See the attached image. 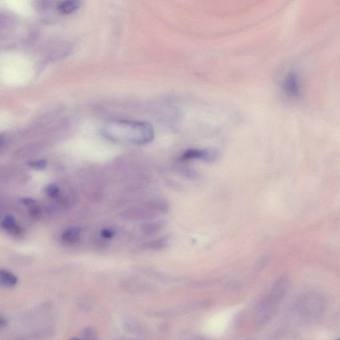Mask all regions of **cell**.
Returning a JSON list of instances; mask_svg holds the SVG:
<instances>
[{
	"label": "cell",
	"instance_id": "1",
	"mask_svg": "<svg viewBox=\"0 0 340 340\" xmlns=\"http://www.w3.org/2000/svg\"><path fill=\"white\" fill-rule=\"evenodd\" d=\"M103 133L114 141L137 144L149 143L154 136L152 127L143 122L112 121L106 124Z\"/></svg>",
	"mask_w": 340,
	"mask_h": 340
},
{
	"label": "cell",
	"instance_id": "2",
	"mask_svg": "<svg viewBox=\"0 0 340 340\" xmlns=\"http://www.w3.org/2000/svg\"><path fill=\"white\" fill-rule=\"evenodd\" d=\"M288 286V276L282 275L277 279L269 293L260 301L255 312V326L256 330L263 328L271 320L285 297Z\"/></svg>",
	"mask_w": 340,
	"mask_h": 340
},
{
	"label": "cell",
	"instance_id": "3",
	"mask_svg": "<svg viewBox=\"0 0 340 340\" xmlns=\"http://www.w3.org/2000/svg\"><path fill=\"white\" fill-rule=\"evenodd\" d=\"M326 308V301L320 294L315 292L305 293L299 298L297 310L305 319L314 320L319 319Z\"/></svg>",
	"mask_w": 340,
	"mask_h": 340
},
{
	"label": "cell",
	"instance_id": "4",
	"mask_svg": "<svg viewBox=\"0 0 340 340\" xmlns=\"http://www.w3.org/2000/svg\"><path fill=\"white\" fill-rule=\"evenodd\" d=\"M219 157L217 151L212 149H189L181 155L179 160L181 162L191 160H202L203 162H213Z\"/></svg>",
	"mask_w": 340,
	"mask_h": 340
},
{
	"label": "cell",
	"instance_id": "5",
	"mask_svg": "<svg viewBox=\"0 0 340 340\" xmlns=\"http://www.w3.org/2000/svg\"><path fill=\"white\" fill-rule=\"evenodd\" d=\"M283 88L286 95L296 98L300 95V85L298 77L295 73H288L284 78Z\"/></svg>",
	"mask_w": 340,
	"mask_h": 340
},
{
	"label": "cell",
	"instance_id": "6",
	"mask_svg": "<svg viewBox=\"0 0 340 340\" xmlns=\"http://www.w3.org/2000/svg\"><path fill=\"white\" fill-rule=\"evenodd\" d=\"M82 229L79 227H71L65 229L62 234V241L67 245H75L78 243L81 234Z\"/></svg>",
	"mask_w": 340,
	"mask_h": 340
},
{
	"label": "cell",
	"instance_id": "7",
	"mask_svg": "<svg viewBox=\"0 0 340 340\" xmlns=\"http://www.w3.org/2000/svg\"><path fill=\"white\" fill-rule=\"evenodd\" d=\"M1 227L3 230L12 235L19 236L22 234V229L18 225L16 219L12 215H7L3 218Z\"/></svg>",
	"mask_w": 340,
	"mask_h": 340
},
{
	"label": "cell",
	"instance_id": "8",
	"mask_svg": "<svg viewBox=\"0 0 340 340\" xmlns=\"http://www.w3.org/2000/svg\"><path fill=\"white\" fill-rule=\"evenodd\" d=\"M83 0H64L58 5L59 12L69 15L77 12L82 5Z\"/></svg>",
	"mask_w": 340,
	"mask_h": 340
},
{
	"label": "cell",
	"instance_id": "9",
	"mask_svg": "<svg viewBox=\"0 0 340 340\" xmlns=\"http://www.w3.org/2000/svg\"><path fill=\"white\" fill-rule=\"evenodd\" d=\"M18 279L16 275L7 270H1L0 271V282L5 287H14L18 283Z\"/></svg>",
	"mask_w": 340,
	"mask_h": 340
},
{
	"label": "cell",
	"instance_id": "10",
	"mask_svg": "<svg viewBox=\"0 0 340 340\" xmlns=\"http://www.w3.org/2000/svg\"><path fill=\"white\" fill-rule=\"evenodd\" d=\"M164 225V221H153V222L146 223L142 225L140 229L144 234L149 235L160 232L163 228Z\"/></svg>",
	"mask_w": 340,
	"mask_h": 340
},
{
	"label": "cell",
	"instance_id": "11",
	"mask_svg": "<svg viewBox=\"0 0 340 340\" xmlns=\"http://www.w3.org/2000/svg\"><path fill=\"white\" fill-rule=\"evenodd\" d=\"M167 238H161L142 244V249L145 250L159 251L165 248L167 245Z\"/></svg>",
	"mask_w": 340,
	"mask_h": 340
},
{
	"label": "cell",
	"instance_id": "12",
	"mask_svg": "<svg viewBox=\"0 0 340 340\" xmlns=\"http://www.w3.org/2000/svg\"><path fill=\"white\" fill-rule=\"evenodd\" d=\"M97 337V331L92 328H86L81 332L80 339L95 340Z\"/></svg>",
	"mask_w": 340,
	"mask_h": 340
},
{
	"label": "cell",
	"instance_id": "13",
	"mask_svg": "<svg viewBox=\"0 0 340 340\" xmlns=\"http://www.w3.org/2000/svg\"><path fill=\"white\" fill-rule=\"evenodd\" d=\"M45 191L49 197L55 198V197L59 196V193H60V190H59L58 187L55 186V185L50 184L46 186Z\"/></svg>",
	"mask_w": 340,
	"mask_h": 340
},
{
	"label": "cell",
	"instance_id": "14",
	"mask_svg": "<svg viewBox=\"0 0 340 340\" xmlns=\"http://www.w3.org/2000/svg\"><path fill=\"white\" fill-rule=\"evenodd\" d=\"M101 236L105 239H110L114 237L115 235V232L113 229H104L101 231Z\"/></svg>",
	"mask_w": 340,
	"mask_h": 340
},
{
	"label": "cell",
	"instance_id": "15",
	"mask_svg": "<svg viewBox=\"0 0 340 340\" xmlns=\"http://www.w3.org/2000/svg\"><path fill=\"white\" fill-rule=\"evenodd\" d=\"M268 260H269L268 256H262L261 258H260L256 265H255V271H259L264 269V267L267 265Z\"/></svg>",
	"mask_w": 340,
	"mask_h": 340
},
{
	"label": "cell",
	"instance_id": "16",
	"mask_svg": "<svg viewBox=\"0 0 340 340\" xmlns=\"http://www.w3.org/2000/svg\"><path fill=\"white\" fill-rule=\"evenodd\" d=\"M31 167L35 168V169L41 170L46 167L47 164L45 161L43 160H38L36 162H31L30 163Z\"/></svg>",
	"mask_w": 340,
	"mask_h": 340
},
{
	"label": "cell",
	"instance_id": "17",
	"mask_svg": "<svg viewBox=\"0 0 340 340\" xmlns=\"http://www.w3.org/2000/svg\"><path fill=\"white\" fill-rule=\"evenodd\" d=\"M21 201L25 206L30 207V208L31 207L36 206V201L31 198H24L22 199Z\"/></svg>",
	"mask_w": 340,
	"mask_h": 340
},
{
	"label": "cell",
	"instance_id": "18",
	"mask_svg": "<svg viewBox=\"0 0 340 340\" xmlns=\"http://www.w3.org/2000/svg\"><path fill=\"white\" fill-rule=\"evenodd\" d=\"M7 324H8L7 319H5V317L1 316V317H0V328H1V329L4 328L7 326Z\"/></svg>",
	"mask_w": 340,
	"mask_h": 340
}]
</instances>
